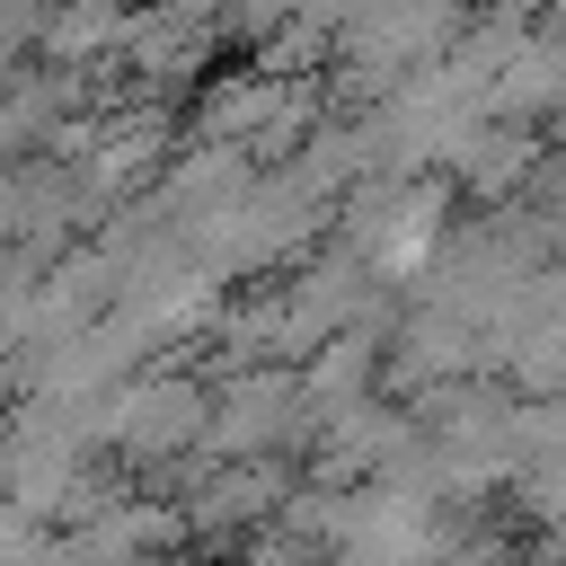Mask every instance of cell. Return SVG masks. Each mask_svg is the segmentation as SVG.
<instances>
[{
    "label": "cell",
    "mask_w": 566,
    "mask_h": 566,
    "mask_svg": "<svg viewBox=\"0 0 566 566\" xmlns=\"http://www.w3.org/2000/svg\"><path fill=\"white\" fill-rule=\"evenodd\" d=\"M195 424H212V407H203L186 380H150V389H133V398L115 407V442H124V451H142V460H159V451L195 442Z\"/></svg>",
    "instance_id": "cell-1"
},
{
    "label": "cell",
    "mask_w": 566,
    "mask_h": 566,
    "mask_svg": "<svg viewBox=\"0 0 566 566\" xmlns=\"http://www.w3.org/2000/svg\"><path fill=\"white\" fill-rule=\"evenodd\" d=\"M557 345H566V318L548 310V318H539V336H522V354H557ZM557 371H566V363H548V380H557Z\"/></svg>",
    "instance_id": "cell-2"
},
{
    "label": "cell",
    "mask_w": 566,
    "mask_h": 566,
    "mask_svg": "<svg viewBox=\"0 0 566 566\" xmlns=\"http://www.w3.org/2000/svg\"><path fill=\"white\" fill-rule=\"evenodd\" d=\"M115 9H124V0H115Z\"/></svg>",
    "instance_id": "cell-3"
}]
</instances>
